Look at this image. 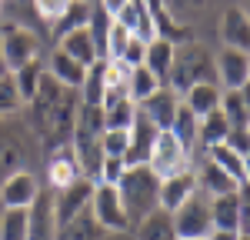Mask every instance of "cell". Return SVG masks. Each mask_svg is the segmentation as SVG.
Returning a JSON list of instances; mask_svg holds the SVG:
<instances>
[{
    "label": "cell",
    "instance_id": "cell-48",
    "mask_svg": "<svg viewBox=\"0 0 250 240\" xmlns=\"http://www.w3.org/2000/svg\"><path fill=\"white\" fill-rule=\"evenodd\" d=\"M240 240H247V237H240Z\"/></svg>",
    "mask_w": 250,
    "mask_h": 240
},
{
    "label": "cell",
    "instance_id": "cell-40",
    "mask_svg": "<svg viewBox=\"0 0 250 240\" xmlns=\"http://www.w3.org/2000/svg\"><path fill=\"white\" fill-rule=\"evenodd\" d=\"M34 3V10H37V17L47 23V30H50V23L63 14V7L70 3V0H30Z\"/></svg>",
    "mask_w": 250,
    "mask_h": 240
},
{
    "label": "cell",
    "instance_id": "cell-9",
    "mask_svg": "<svg viewBox=\"0 0 250 240\" xmlns=\"http://www.w3.org/2000/svg\"><path fill=\"white\" fill-rule=\"evenodd\" d=\"M90 217L104 227V234H117V230H130L127 223V214L120 207V197H117V187L110 183H94V194H90V203H87Z\"/></svg>",
    "mask_w": 250,
    "mask_h": 240
},
{
    "label": "cell",
    "instance_id": "cell-21",
    "mask_svg": "<svg viewBox=\"0 0 250 240\" xmlns=\"http://www.w3.org/2000/svg\"><path fill=\"white\" fill-rule=\"evenodd\" d=\"M204 157L213 160V163H217L230 180H237V187H247V183H250V157L230 150L227 143H217V147H210V150H204Z\"/></svg>",
    "mask_w": 250,
    "mask_h": 240
},
{
    "label": "cell",
    "instance_id": "cell-7",
    "mask_svg": "<svg viewBox=\"0 0 250 240\" xmlns=\"http://www.w3.org/2000/svg\"><path fill=\"white\" fill-rule=\"evenodd\" d=\"M43 40L40 34L27 30V27H0V47H3V63L14 74L17 67L30 63V60L43 57Z\"/></svg>",
    "mask_w": 250,
    "mask_h": 240
},
{
    "label": "cell",
    "instance_id": "cell-45",
    "mask_svg": "<svg viewBox=\"0 0 250 240\" xmlns=\"http://www.w3.org/2000/svg\"><path fill=\"white\" fill-rule=\"evenodd\" d=\"M100 240H134V234L130 230H117V234H104Z\"/></svg>",
    "mask_w": 250,
    "mask_h": 240
},
{
    "label": "cell",
    "instance_id": "cell-29",
    "mask_svg": "<svg viewBox=\"0 0 250 240\" xmlns=\"http://www.w3.org/2000/svg\"><path fill=\"white\" fill-rule=\"evenodd\" d=\"M100 237H104V227L90 217V210H83L77 217L63 220L57 227V237L54 240H100Z\"/></svg>",
    "mask_w": 250,
    "mask_h": 240
},
{
    "label": "cell",
    "instance_id": "cell-22",
    "mask_svg": "<svg viewBox=\"0 0 250 240\" xmlns=\"http://www.w3.org/2000/svg\"><path fill=\"white\" fill-rule=\"evenodd\" d=\"M90 10H94V3H90V0H70V3L63 7V14H60V17L50 23L47 37L57 43L63 34H70V30H80V27H87V20H90Z\"/></svg>",
    "mask_w": 250,
    "mask_h": 240
},
{
    "label": "cell",
    "instance_id": "cell-38",
    "mask_svg": "<svg viewBox=\"0 0 250 240\" xmlns=\"http://www.w3.org/2000/svg\"><path fill=\"white\" fill-rule=\"evenodd\" d=\"M127 43H130V34L114 20L110 30H107V50H104V60H120V54H124Z\"/></svg>",
    "mask_w": 250,
    "mask_h": 240
},
{
    "label": "cell",
    "instance_id": "cell-13",
    "mask_svg": "<svg viewBox=\"0 0 250 240\" xmlns=\"http://www.w3.org/2000/svg\"><path fill=\"white\" fill-rule=\"evenodd\" d=\"M54 194V214H57V227L63 220L77 217L87 210V203H90V194H94V180L90 177H77L70 187H63V190H50Z\"/></svg>",
    "mask_w": 250,
    "mask_h": 240
},
{
    "label": "cell",
    "instance_id": "cell-33",
    "mask_svg": "<svg viewBox=\"0 0 250 240\" xmlns=\"http://www.w3.org/2000/svg\"><path fill=\"white\" fill-rule=\"evenodd\" d=\"M104 110V130H130V123L137 117V103L134 100H117L110 107H100Z\"/></svg>",
    "mask_w": 250,
    "mask_h": 240
},
{
    "label": "cell",
    "instance_id": "cell-34",
    "mask_svg": "<svg viewBox=\"0 0 250 240\" xmlns=\"http://www.w3.org/2000/svg\"><path fill=\"white\" fill-rule=\"evenodd\" d=\"M157 87H164V83H160L147 67H130V74H127V97L134 100V103H140L144 97H150Z\"/></svg>",
    "mask_w": 250,
    "mask_h": 240
},
{
    "label": "cell",
    "instance_id": "cell-36",
    "mask_svg": "<svg viewBox=\"0 0 250 240\" xmlns=\"http://www.w3.org/2000/svg\"><path fill=\"white\" fill-rule=\"evenodd\" d=\"M23 110V100H20L17 87H14V77H0V117H14Z\"/></svg>",
    "mask_w": 250,
    "mask_h": 240
},
{
    "label": "cell",
    "instance_id": "cell-16",
    "mask_svg": "<svg viewBox=\"0 0 250 240\" xmlns=\"http://www.w3.org/2000/svg\"><path fill=\"white\" fill-rule=\"evenodd\" d=\"M193 177H197V190L204 197H224V194H233L237 190V180H230L204 154H197V160H193Z\"/></svg>",
    "mask_w": 250,
    "mask_h": 240
},
{
    "label": "cell",
    "instance_id": "cell-23",
    "mask_svg": "<svg viewBox=\"0 0 250 240\" xmlns=\"http://www.w3.org/2000/svg\"><path fill=\"white\" fill-rule=\"evenodd\" d=\"M217 110H220L224 120L230 123V130H250V97H247V87H244V90H224Z\"/></svg>",
    "mask_w": 250,
    "mask_h": 240
},
{
    "label": "cell",
    "instance_id": "cell-3",
    "mask_svg": "<svg viewBox=\"0 0 250 240\" xmlns=\"http://www.w3.org/2000/svg\"><path fill=\"white\" fill-rule=\"evenodd\" d=\"M213 80V54L200 43V40H187V43H177L173 47V63L167 70L164 87H170L173 94H187L193 83H207ZM217 83V80H213Z\"/></svg>",
    "mask_w": 250,
    "mask_h": 240
},
{
    "label": "cell",
    "instance_id": "cell-11",
    "mask_svg": "<svg viewBox=\"0 0 250 240\" xmlns=\"http://www.w3.org/2000/svg\"><path fill=\"white\" fill-rule=\"evenodd\" d=\"M40 170H43V187L47 190H63V187H70L77 177H83L77 167V157H74V150H70V143L67 147H57V150H50L43 163H40Z\"/></svg>",
    "mask_w": 250,
    "mask_h": 240
},
{
    "label": "cell",
    "instance_id": "cell-28",
    "mask_svg": "<svg viewBox=\"0 0 250 240\" xmlns=\"http://www.w3.org/2000/svg\"><path fill=\"white\" fill-rule=\"evenodd\" d=\"M230 134V123L224 120L220 110H210L207 117H200V127H197V154H204V150H210L217 143H224Z\"/></svg>",
    "mask_w": 250,
    "mask_h": 240
},
{
    "label": "cell",
    "instance_id": "cell-39",
    "mask_svg": "<svg viewBox=\"0 0 250 240\" xmlns=\"http://www.w3.org/2000/svg\"><path fill=\"white\" fill-rule=\"evenodd\" d=\"M124 170H127L124 157H104V160H100V170H97V177H94V183H110V187H117V180L124 177Z\"/></svg>",
    "mask_w": 250,
    "mask_h": 240
},
{
    "label": "cell",
    "instance_id": "cell-43",
    "mask_svg": "<svg viewBox=\"0 0 250 240\" xmlns=\"http://www.w3.org/2000/svg\"><path fill=\"white\" fill-rule=\"evenodd\" d=\"M94 3L100 7V10H104V14H110V17H117V14L124 10V3H127V0H94Z\"/></svg>",
    "mask_w": 250,
    "mask_h": 240
},
{
    "label": "cell",
    "instance_id": "cell-10",
    "mask_svg": "<svg viewBox=\"0 0 250 240\" xmlns=\"http://www.w3.org/2000/svg\"><path fill=\"white\" fill-rule=\"evenodd\" d=\"M40 190H43L40 170H17V174L0 180V203H3V207H20V210H27V207L37 200Z\"/></svg>",
    "mask_w": 250,
    "mask_h": 240
},
{
    "label": "cell",
    "instance_id": "cell-15",
    "mask_svg": "<svg viewBox=\"0 0 250 240\" xmlns=\"http://www.w3.org/2000/svg\"><path fill=\"white\" fill-rule=\"evenodd\" d=\"M114 20L134 40H140V43L157 40V23H154V17H150V10H147V3H144V0H127V3H124V10H120Z\"/></svg>",
    "mask_w": 250,
    "mask_h": 240
},
{
    "label": "cell",
    "instance_id": "cell-4",
    "mask_svg": "<svg viewBox=\"0 0 250 240\" xmlns=\"http://www.w3.org/2000/svg\"><path fill=\"white\" fill-rule=\"evenodd\" d=\"M193 160H197V154L190 147H184L170 130H157V140L150 147V154H147V167L160 180L173 177V174H184V170H193Z\"/></svg>",
    "mask_w": 250,
    "mask_h": 240
},
{
    "label": "cell",
    "instance_id": "cell-14",
    "mask_svg": "<svg viewBox=\"0 0 250 240\" xmlns=\"http://www.w3.org/2000/svg\"><path fill=\"white\" fill-rule=\"evenodd\" d=\"M220 43L224 47H237V50H247L250 47V17L244 3H227L224 14H220Z\"/></svg>",
    "mask_w": 250,
    "mask_h": 240
},
{
    "label": "cell",
    "instance_id": "cell-32",
    "mask_svg": "<svg viewBox=\"0 0 250 240\" xmlns=\"http://www.w3.org/2000/svg\"><path fill=\"white\" fill-rule=\"evenodd\" d=\"M197 127H200V117L190 114V110L184 107V100H180V103H177V114H173V120H170L167 130H170L184 147H190L193 154H197Z\"/></svg>",
    "mask_w": 250,
    "mask_h": 240
},
{
    "label": "cell",
    "instance_id": "cell-25",
    "mask_svg": "<svg viewBox=\"0 0 250 240\" xmlns=\"http://www.w3.org/2000/svg\"><path fill=\"white\" fill-rule=\"evenodd\" d=\"M164 7H167V14H170L180 27H187V30H193L200 20L210 14V7L217 3V0H160Z\"/></svg>",
    "mask_w": 250,
    "mask_h": 240
},
{
    "label": "cell",
    "instance_id": "cell-18",
    "mask_svg": "<svg viewBox=\"0 0 250 240\" xmlns=\"http://www.w3.org/2000/svg\"><path fill=\"white\" fill-rule=\"evenodd\" d=\"M177 103H180V97L173 94L170 87H157L150 97H144L137 107H140V114L154 123L157 130H167L170 127V120H173V114H177Z\"/></svg>",
    "mask_w": 250,
    "mask_h": 240
},
{
    "label": "cell",
    "instance_id": "cell-12",
    "mask_svg": "<svg viewBox=\"0 0 250 240\" xmlns=\"http://www.w3.org/2000/svg\"><path fill=\"white\" fill-rule=\"evenodd\" d=\"M57 237V214H54V194L43 187L37 200L27 207V240H54Z\"/></svg>",
    "mask_w": 250,
    "mask_h": 240
},
{
    "label": "cell",
    "instance_id": "cell-27",
    "mask_svg": "<svg viewBox=\"0 0 250 240\" xmlns=\"http://www.w3.org/2000/svg\"><path fill=\"white\" fill-rule=\"evenodd\" d=\"M173 47H177L173 40L157 37V40H150L147 50H144V67H147L160 83L167 80V70H170V63H173Z\"/></svg>",
    "mask_w": 250,
    "mask_h": 240
},
{
    "label": "cell",
    "instance_id": "cell-44",
    "mask_svg": "<svg viewBox=\"0 0 250 240\" xmlns=\"http://www.w3.org/2000/svg\"><path fill=\"white\" fill-rule=\"evenodd\" d=\"M244 234H233V230H210V237L207 240H240Z\"/></svg>",
    "mask_w": 250,
    "mask_h": 240
},
{
    "label": "cell",
    "instance_id": "cell-2",
    "mask_svg": "<svg viewBox=\"0 0 250 240\" xmlns=\"http://www.w3.org/2000/svg\"><path fill=\"white\" fill-rule=\"evenodd\" d=\"M157 190H160V177L147 163H134L124 170V177L117 180V197H120V207L127 214V223L134 230L147 214H154L157 207Z\"/></svg>",
    "mask_w": 250,
    "mask_h": 240
},
{
    "label": "cell",
    "instance_id": "cell-20",
    "mask_svg": "<svg viewBox=\"0 0 250 240\" xmlns=\"http://www.w3.org/2000/svg\"><path fill=\"white\" fill-rule=\"evenodd\" d=\"M154 140H157V127L144 117L140 107H137V117H134V123H130V147H127V154H124V163H127V167L147 163V154H150Z\"/></svg>",
    "mask_w": 250,
    "mask_h": 240
},
{
    "label": "cell",
    "instance_id": "cell-26",
    "mask_svg": "<svg viewBox=\"0 0 250 240\" xmlns=\"http://www.w3.org/2000/svg\"><path fill=\"white\" fill-rule=\"evenodd\" d=\"M54 47H60L67 57H74L77 63H83V67H90L97 57V47L94 40H90V34H87V27H80V30H70V34H63V37L54 43Z\"/></svg>",
    "mask_w": 250,
    "mask_h": 240
},
{
    "label": "cell",
    "instance_id": "cell-35",
    "mask_svg": "<svg viewBox=\"0 0 250 240\" xmlns=\"http://www.w3.org/2000/svg\"><path fill=\"white\" fill-rule=\"evenodd\" d=\"M0 240H27V210L3 207V214H0Z\"/></svg>",
    "mask_w": 250,
    "mask_h": 240
},
{
    "label": "cell",
    "instance_id": "cell-5",
    "mask_svg": "<svg viewBox=\"0 0 250 240\" xmlns=\"http://www.w3.org/2000/svg\"><path fill=\"white\" fill-rule=\"evenodd\" d=\"M170 223H173L177 240H207L210 230H213L210 197H204V194L197 190L190 200H184V203L170 214Z\"/></svg>",
    "mask_w": 250,
    "mask_h": 240
},
{
    "label": "cell",
    "instance_id": "cell-37",
    "mask_svg": "<svg viewBox=\"0 0 250 240\" xmlns=\"http://www.w3.org/2000/svg\"><path fill=\"white\" fill-rule=\"evenodd\" d=\"M130 147V130H104L100 134V150L104 157H124Z\"/></svg>",
    "mask_w": 250,
    "mask_h": 240
},
{
    "label": "cell",
    "instance_id": "cell-8",
    "mask_svg": "<svg viewBox=\"0 0 250 240\" xmlns=\"http://www.w3.org/2000/svg\"><path fill=\"white\" fill-rule=\"evenodd\" d=\"M213 80L220 90H244L250 83V54L237 47H220L213 54Z\"/></svg>",
    "mask_w": 250,
    "mask_h": 240
},
{
    "label": "cell",
    "instance_id": "cell-17",
    "mask_svg": "<svg viewBox=\"0 0 250 240\" xmlns=\"http://www.w3.org/2000/svg\"><path fill=\"white\" fill-rule=\"evenodd\" d=\"M43 70L57 80V83L70 87V90H80V83L87 77V67L77 63L74 57H67L60 47H50V54H43Z\"/></svg>",
    "mask_w": 250,
    "mask_h": 240
},
{
    "label": "cell",
    "instance_id": "cell-6",
    "mask_svg": "<svg viewBox=\"0 0 250 240\" xmlns=\"http://www.w3.org/2000/svg\"><path fill=\"white\" fill-rule=\"evenodd\" d=\"M210 220L213 230H233V234H250V200L247 187H237L233 194L210 197Z\"/></svg>",
    "mask_w": 250,
    "mask_h": 240
},
{
    "label": "cell",
    "instance_id": "cell-41",
    "mask_svg": "<svg viewBox=\"0 0 250 240\" xmlns=\"http://www.w3.org/2000/svg\"><path fill=\"white\" fill-rule=\"evenodd\" d=\"M144 50H147V43H140V40L130 37V43H127L124 54H120V63H124V67H144Z\"/></svg>",
    "mask_w": 250,
    "mask_h": 240
},
{
    "label": "cell",
    "instance_id": "cell-1",
    "mask_svg": "<svg viewBox=\"0 0 250 240\" xmlns=\"http://www.w3.org/2000/svg\"><path fill=\"white\" fill-rule=\"evenodd\" d=\"M43 163V147L23 114L0 117V180L17 170H37Z\"/></svg>",
    "mask_w": 250,
    "mask_h": 240
},
{
    "label": "cell",
    "instance_id": "cell-49",
    "mask_svg": "<svg viewBox=\"0 0 250 240\" xmlns=\"http://www.w3.org/2000/svg\"><path fill=\"white\" fill-rule=\"evenodd\" d=\"M90 3H94V0H90Z\"/></svg>",
    "mask_w": 250,
    "mask_h": 240
},
{
    "label": "cell",
    "instance_id": "cell-24",
    "mask_svg": "<svg viewBox=\"0 0 250 240\" xmlns=\"http://www.w3.org/2000/svg\"><path fill=\"white\" fill-rule=\"evenodd\" d=\"M220 87L213 83V80H207V83H193L187 94H180V100H184V107L190 110V114H197V117H207L210 110H217L220 107Z\"/></svg>",
    "mask_w": 250,
    "mask_h": 240
},
{
    "label": "cell",
    "instance_id": "cell-19",
    "mask_svg": "<svg viewBox=\"0 0 250 240\" xmlns=\"http://www.w3.org/2000/svg\"><path fill=\"white\" fill-rule=\"evenodd\" d=\"M193 194H197V177H193V170H184V174H173V177L160 180L157 203H160V210L173 214V210H177L184 200H190Z\"/></svg>",
    "mask_w": 250,
    "mask_h": 240
},
{
    "label": "cell",
    "instance_id": "cell-47",
    "mask_svg": "<svg viewBox=\"0 0 250 240\" xmlns=\"http://www.w3.org/2000/svg\"><path fill=\"white\" fill-rule=\"evenodd\" d=\"M0 7H3V0H0Z\"/></svg>",
    "mask_w": 250,
    "mask_h": 240
},
{
    "label": "cell",
    "instance_id": "cell-30",
    "mask_svg": "<svg viewBox=\"0 0 250 240\" xmlns=\"http://www.w3.org/2000/svg\"><path fill=\"white\" fill-rule=\"evenodd\" d=\"M130 234H134V240H177L173 223H170V214L160 210V207H157L154 214H147Z\"/></svg>",
    "mask_w": 250,
    "mask_h": 240
},
{
    "label": "cell",
    "instance_id": "cell-42",
    "mask_svg": "<svg viewBox=\"0 0 250 240\" xmlns=\"http://www.w3.org/2000/svg\"><path fill=\"white\" fill-rule=\"evenodd\" d=\"M224 143H227L230 150H237V154H244V157H250V130H230Z\"/></svg>",
    "mask_w": 250,
    "mask_h": 240
},
{
    "label": "cell",
    "instance_id": "cell-46",
    "mask_svg": "<svg viewBox=\"0 0 250 240\" xmlns=\"http://www.w3.org/2000/svg\"><path fill=\"white\" fill-rule=\"evenodd\" d=\"M10 70H7V63H3V47H0V77H7Z\"/></svg>",
    "mask_w": 250,
    "mask_h": 240
},
{
    "label": "cell",
    "instance_id": "cell-31",
    "mask_svg": "<svg viewBox=\"0 0 250 240\" xmlns=\"http://www.w3.org/2000/svg\"><path fill=\"white\" fill-rule=\"evenodd\" d=\"M10 77H14V87H17L23 107H27V103L34 100V94H37L40 77H43V57H40V60H30V63H23V67H17Z\"/></svg>",
    "mask_w": 250,
    "mask_h": 240
}]
</instances>
